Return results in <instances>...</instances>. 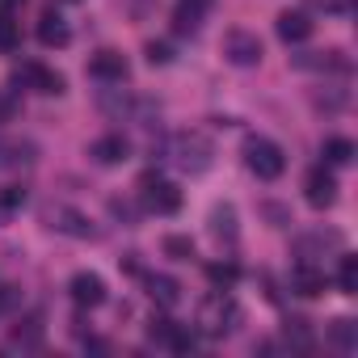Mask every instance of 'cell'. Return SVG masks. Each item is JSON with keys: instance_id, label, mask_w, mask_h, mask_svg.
Listing matches in <instances>:
<instances>
[{"instance_id": "obj_17", "label": "cell", "mask_w": 358, "mask_h": 358, "mask_svg": "<svg viewBox=\"0 0 358 358\" xmlns=\"http://www.w3.org/2000/svg\"><path fill=\"white\" fill-rule=\"evenodd\" d=\"M211 232L220 236V241H236V207L232 203H220V207H211Z\"/></svg>"}, {"instance_id": "obj_21", "label": "cell", "mask_w": 358, "mask_h": 358, "mask_svg": "<svg viewBox=\"0 0 358 358\" xmlns=\"http://www.w3.org/2000/svg\"><path fill=\"white\" fill-rule=\"evenodd\" d=\"M320 156H324V164H350L354 160V143L345 135H329L324 148H320Z\"/></svg>"}, {"instance_id": "obj_4", "label": "cell", "mask_w": 358, "mask_h": 358, "mask_svg": "<svg viewBox=\"0 0 358 358\" xmlns=\"http://www.w3.org/2000/svg\"><path fill=\"white\" fill-rule=\"evenodd\" d=\"M139 194H143V211L152 215H173V211H182V190H177L173 182H164V177H143L139 182Z\"/></svg>"}, {"instance_id": "obj_12", "label": "cell", "mask_w": 358, "mask_h": 358, "mask_svg": "<svg viewBox=\"0 0 358 358\" xmlns=\"http://www.w3.org/2000/svg\"><path fill=\"white\" fill-rule=\"evenodd\" d=\"M312 30H316V22L303 13V9H287V13H278V38L282 43H308L312 38Z\"/></svg>"}, {"instance_id": "obj_28", "label": "cell", "mask_w": 358, "mask_h": 358, "mask_svg": "<svg viewBox=\"0 0 358 358\" xmlns=\"http://www.w3.org/2000/svg\"><path fill=\"white\" fill-rule=\"evenodd\" d=\"M173 329H177L173 320H152V324H148V337H152V341H160V345H169Z\"/></svg>"}, {"instance_id": "obj_15", "label": "cell", "mask_w": 358, "mask_h": 358, "mask_svg": "<svg viewBox=\"0 0 358 358\" xmlns=\"http://www.w3.org/2000/svg\"><path fill=\"white\" fill-rule=\"evenodd\" d=\"M127 152H131V148H127V139H122V135H101V139L89 148V156H93L97 164H122V160H127Z\"/></svg>"}, {"instance_id": "obj_8", "label": "cell", "mask_w": 358, "mask_h": 358, "mask_svg": "<svg viewBox=\"0 0 358 358\" xmlns=\"http://www.w3.org/2000/svg\"><path fill=\"white\" fill-rule=\"evenodd\" d=\"M22 80H26L30 89H38V93H55V97H59V93L68 89V80H64L59 72L43 68V64H22V68L13 72V85H22Z\"/></svg>"}, {"instance_id": "obj_23", "label": "cell", "mask_w": 358, "mask_h": 358, "mask_svg": "<svg viewBox=\"0 0 358 358\" xmlns=\"http://www.w3.org/2000/svg\"><path fill=\"white\" fill-rule=\"evenodd\" d=\"M22 207H26V190L22 186H5V190H0V228H5Z\"/></svg>"}, {"instance_id": "obj_19", "label": "cell", "mask_w": 358, "mask_h": 358, "mask_svg": "<svg viewBox=\"0 0 358 358\" xmlns=\"http://www.w3.org/2000/svg\"><path fill=\"white\" fill-rule=\"evenodd\" d=\"M51 224H55L59 232H72V236H97V232L89 228V220L76 215V211H68V207H55V211H51Z\"/></svg>"}, {"instance_id": "obj_24", "label": "cell", "mask_w": 358, "mask_h": 358, "mask_svg": "<svg viewBox=\"0 0 358 358\" xmlns=\"http://www.w3.org/2000/svg\"><path fill=\"white\" fill-rule=\"evenodd\" d=\"M207 278H211V287L228 291V287H236V278H241V266H236V262H211V266H207Z\"/></svg>"}, {"instance_id": "obj_26", "label": "cell", "mask_w": 358, "mask_h": 358, "mask_svg": "<svg viewBox=\"0 0 358 358\" xmlns=\"http://www.w3.org/2000/svg\"><path fill=\"white\" fill-rule=\"evenodd\" d=\"M164 253L177 257V262H190L194 257V241L190 236H164Z\"/></svg>"}, {"instance_id": "obj_11", "label": "cell", "mask_w": 358, "mask_h": 358, "mask_svg": "<svg viewBox=\"0 0 358 358\" xmlns=\"http://www.w3.org/2000/svg\"><path fill=\"white\" fill-rule=\"evenodd\" d=\"M324 287H329V278H324V270H320V266L299 262V266L291 270V291H295V295L316 299V295H324Z\"/></svg>"}, {"instance_id": "obj_13", "label": "cell", "mask_w": 358, "mask_h": 358, "mask_svg": "<svg viewBox=\"0 0 358 358\" xmlns=\"http://www.w3.org/2000/svg\"><path fill=\"white\" fill-rule=\"evenodd\" d=\"M295 68H308V72H350V59L341 51H308V55H295Z\"/></svg>"}, {"instance_id": "obj_27", "label": "cell", "mask_w": 358, "mask_h": 358, "mask_svg": "<svg viewBox=\"0 0 358 358\" xmlns=\"http://www.w3.org/2000/svg\"><path fill=\"white\" fill-rule=\"evenodd\" d=\"M287 341H295V350H312V333H308V320H291V324H287Z\"/></svg>"}, {"instance_id": "obj_25", "label": "cell", "mask_w": 358, "mask_h": 358, "mask_svg": "<svg viewBox=\"0 0 358 358\" xmlns=\"http://www.w3.org/2000/svg\"><path fill=\"white\" fill-rule=\"evenodd\" d=\"M337 287H341V295H358V257H341Z\"/></svg>"}, {"instance_id": "obj_30", "label": "cell", "mask_w": 358, "mask_h": 358, "mask_svg": "<svg viewBox=\"0 0 358 358\" xmlns=\"http://www.w3.org/2000/svg\"><path fill=\"white\" fill-rule=\"evenodd\" d=\"M5 5H22V0H5Z\"/></svg>"}, {"instance_id": "obj_31", "label": "cell", "mask_w": 358, "mask_h": 358, "mask_svg": "<svg viewBox=\"0 0 358 358\" xmlns=\"http://www.w3.org/2000/svg\"><path fill=\"white\" fill-rule=\"evenodd\" d=\"M68 5H76V0H68Z\"/></svg>"}, {"instance_id": "obj_10", "label": "cell", "mask_w": 358, "mask_h": 358, "mask_svg": "<svg viewBox=\"0 0 358 358\" xmlns=\"http://www.w3.org/2000/svg\"><path fill=\"white\" fill-rule=\"evenodd\" d=\"M127 59L118 55V51H97L93 59H89V76L93 80H106V85H122L127 80Z\"/></svg>"}, {"instance_id": "obj_6", "label": "cell", "mask_w": 358, "mask_h": 358, "mask_svg": "<svg viewBox=\"0 0 358 358\" xmlns=\"http://www.w3.org/2000/svg\"><path fill=\"white\" fill-rule=\"evenodd\" d=\"M211 9H215V0H177L173 5V34H182V38L199 34Z\"/></svg>"}, {"instance_id": "obj_18", "label": "cell", "mask_w": 358, "mask_h": 358, "mask_svg": "<svg viewBox=\"0 0 358 358\" xmlns=\"http://www.w3.org/2000/svg\"><path fill=\"white\" fill-rule=\"evenodd\" d=\"M329 341L341 350V354H350V350H358V324L350 320V316H337L333 324H329Z\"/></svg>"}, {"instance_id": "obj_3", "label": "cell", "mask_w": 358, "mask_h": 358, "mask_svg": "<svg viewBox=\"0 0 358 358\" xmlns=\"http://www.w3.org/2000/svg\"><path fill=\"white\" fill-rule=\"evenodd\" d=\"M245 164H249L253 177H262V182H278L282 169H287V156H282V148L274 139L253 135V139H245Z\"/></svg>"}, {"instance_id": "obj_9", "label": "cell", "mask_w": 358, "mask_h": 358, "mask_svg": "<svg viewBox=\"0 0 358 358\" xmlns=\"http://www.w3.org/2000/svg\"><path fill=\"white\" fill-rule=\"evenodd\" d=\"M68 295H72V303H80V308H97V303H106V282H101V274L80 270V274H72Z\"/></svg>"}, {"instance_id": "obj_20", "label": "cell", "mask_w": 358, "mask_h": 358, "mask_svg": "<svg viewBox=\"0 0 358 358\" xmlns=\"http://www.w3.org/2000/svg\"><path fill=\"white\" fill-rule=\"evenodd\" d=\"M148 295H152L160 308H173L177 299H182V287H177L173 278H164V274H152V278H148Z\"/></svg>"}, {"instance_id": "obj_7", "label": "cell", "mask_w": 358, "mask_h": 358, "mask_svg": "<svg viewBox=\"0 0 358 358\" xmlns=\"http://www.w3.org/2000/svg\"><path fill=\"white\" fill-rule=\"evenodd\" d=\"M303 199H308L316 211H324V207L337 203V177L329 173V164H320V169H312V173L303 177Z\"/></svg>"}, {"instance_id": "obj_16", "label": "cell", "mask_w": 358, "mask_h": 358, "mask_svg": "<svg viewBox=\"0 0 358 358\" xmlns=\"http://www.w3.org/2000/svg\"><path fill=\"white\" fill-rule=\"evenodd\" d=\"M324 249H341V232H312V236H299V241H295L299 262H312V257L324 253Z\"/></svg>"}, {"instance_id": "obj_2", "label": "cell", "mask_w": 358, "mask_h": 358, "mask_svg": "<svg viewBox=\"0 0 358 358\" xmlns=\"http://www.w3.org/2000/svg\"><path fill=\"white\" fill-rule=\"evenodd\" d=\"M169 156L182 173H207L211 160H215V148H211V139L203 131H182V135H173Z\"/></svg>"}, {"instance_id": "obj_1", "label": "cell", "mask_w": 358, "mask_h": 358, "mask_svg": "<svg viewBox=\"0 0 358 358\" xmlns=\"http://www.w3.org/2000/svg\"><path fill=\"white\" fill-rule=\"evenodd\" d=\"M241 320H245V312H241V303H236L232 295H224V291H215V295H207V299L199 303V316H194V324H199V333H203V337H215V341H224V337H232V333L241 329Z\"/></svg>"}, {"instance_id": "obj_5", "label": "cell", "mask_w": 358, "mask_h": 358, "mask_svg": "<svg viewBox=\"0 0 358 358\" xmlns=\"http://www.w3.org/2000/svg\"><path fill=\"white\" fill-rule=\"evenodd\" d=\"M224 55L236 68H253V64H262V38L249 34V30H228L224 34Z\"/></svg>"}, {"instance_id": "obj_29", "label": "cell", "mask_w": 358, "mask_h": 358, "mask_svg": "<svg viewBox=\"0 0 358 358\" xmlns=\"http://www.w3.org/2000/svg\"><path fill=\"white\" fill-rule=\"evenodd\" d=\"M169 59H173L169 43H148V64H169Z\"/></svg>"}, {"instance_id": "obj_22", "label": "cell", "mask_w": 358, "mask_h": 358, "mask_svg": "<svg viewBox=\"0 0 358 358\" xmlns=\"http://www.w3.org/2000/svg\"><path fill=\"white\" fill-rule=\"evenodd\" d=\"M17 47H22V22L9 9H0V51H17Z\"/></svg>"}, {"instance_id": "obj_14", "label": "cell", "mask_w": 358, "mask_h": 358, "mask_svg": "<svg viewBox=\"0 0 358 358\" xmlns=\"http://www.w3.org/2000/svg\"><path fill=\"white\" fill-rule=\"evenodd\" d=\"M68 38H72L68 22H64L55 9H47V13L38 17V43H43V47H68Z\"/></svg>"}]
</instances>
